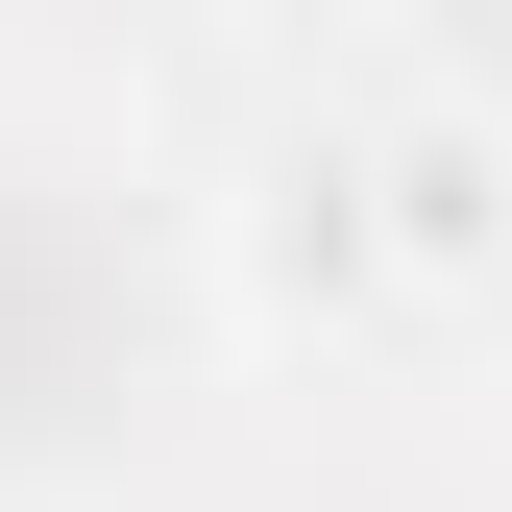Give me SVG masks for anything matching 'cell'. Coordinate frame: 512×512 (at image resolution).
Segmentation results:
<instances>
[{
  "label": "cell",
  "instance_id": "1",
  "mask_svg": "<svg viewBox=\"0 0 512 512\" xmlns=\"http://www.w3.org/2000/svg\"><path fill=\"white\" fill-rule=\"evenodd\" d=\"M220 317H244V342H342V317H391L366 122H269V147L220 171Z\"/></svg>",
  "mask_w": 512,
  "mask_h": 512
},
{
  "label": "cell",
  "instance_id": "2",
  "mask_svg": "<svg viewBox=\"0 0 512 512\" xmlns=\"http://www.w3.org/2000/svg\"><path fill=\"white\" fill-rule=\"evenodd\" d=\"M366 220H391V293H488V269H512V122H488V98L366 122Z\"/></svg>",
  "mask_w": 512,
  "mask_h": 512
}]
</instances>
